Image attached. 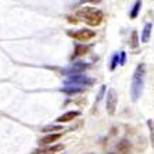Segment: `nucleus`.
I'll return each instance as SVG.
<instances>
[{
    "mask_svg": "<svg viewBox=\"0 0 154 154\" xmlns=\"http://www.w3.org/2000/svg\"><path fill=\"white\" fill-rule=\"evenodd\" d=\"M118 64H119V56L118 54H114V56H112V60H111V65H110V69L114 71Z\"/></svg>",
    "mask_w": 154,
    "mask_h": 154,
    "instance_id": "17",
    "label": "nucleus"
},
{
    "mask_svg": "<svg viewBox=\"0 0 154 154\" xmlns=\"http://www.w3.org/2000/svg\"><path fill=\"white\" fill-rule=\"evenodd\" d=\"M68 22H71V24H78V20H76V17H68Z\"/></svg>",
    "mask_w": 154,
    "mask_h": 154,
    "instance_id": "21",
    "label": "nucleus"
},
{
    "mask_svg": "<svg viewBox=\"0 0 154 154\" xmlns=\"http://www.w3.org/2000/svg\"><path fill=\"white\" fill-rule=\"evenodd\" d=\"M147 126L150 129V140H151V146H153V149H154V122H153V119H149V121H147Z\"/></svg>",
    "mask_w": 154,
    "mask_h": 154,
    "instance_id": "16",
    "label": "nucleus"
},
{
    "mask_svg": "<svg viewBox=\"0 0 154 154\" xmlns=\"http://www.w3.org/2000/svg\"><path fill=\"white\" fill-rule=\"evenodd\" d=\"M61 150H64V144H53V146H49V147L36 149L32 154H56Z\"/></svg>",
    "mask_w": 154,
    "mask_h": 154,
    "instance_id": "6",
    "label": "nucleus"
},
{
    "mask_svg": "<svg viewBox=\"0 0 154 154\" xmlns=\"http://www.w3.org/2000/svg\"><path fill=\"white\" fill-rule=\"evenodd\" d=\"M144 74H146V65L143 63H140L136 67L135 72L132 76V86H131V93H132V100L137 101V99L142 94V89H143V79Z\"/></svg>",
    "mask_w": 154,
    "mask_h": 154,
    "instance_id": "1",
    "label": "nucleus"
},
{
    "mask_svg": "<svg viewBox=\"0 0 154 154\" xmlns=\"http://www.w3.org/2000/svg\"><path fill=\"white\" fill-rule=\"evenodd\" d=\"M56 131H63V128L58 125H49V126H43L42 128V132H45V133H47V132L54 133Z\"/></svg>",
    "mask_w": 154,
    "mask_h": 154,
    "instance_id": "15",
    "label": "nucleus"
},
{
    "mask_svg": "<svg viewBox=\"0 0 154 154\" xmlns=\"http://www.w3.org/2000/svg\"><path fill=\"white\" fill-rule=\"evenodd\" d=\"M79 18H82V21H85L88 25L90 26H97L100 25L103 22V13L100 10H96V8H92V7H85V8H81V10L76 13Z\"/></svg>",
    "mask_w": 154,
    "mask_h": 154,
    "instance_id": "2",
    "label": "nucleus"
},
{
    "mask_svg": "<svg viewBox=\"0 0 154 154\" xmlns=\"http://www.w3.org/2000/svg\"><path fill=\"white\" fill-rule=\"evenodd\" d=\"M125 53H124V51H121V60H119V64H121V65H124V64H125Z\"/></svg>",
    "mask_w": 154,
    "mask_h": 154,
    "instance_id": "19",
    "label": "nucleus"
},
{
    "mask_svg": "<svg viewBox=\"0 0 154 154\" xmlns=\"http://www.w3.org/2000/svg\"><path fill=\"white\" fill-rule=\"evenodd\" d=\"M63 136V133H50V135H47V136L42 137L39 140V144L40 146H47V144H53L54 142H57L60 137Z\"/></svg>",
    "mask_w": 154,
    "mask_h": 154,
    "instance_id": "7",
    "label": "nucleus"
},
{
    "mask_svg": "<svg viewBox=\"0 0 154 154\" xmlns=\"http://www.w3.org/2000/svg\"><path fill=\"white\" fill-rule=\"evenodd\" d=\"M104 92H106V86H101V89H100V93L97 94V97H96V103H94V104H99V101L101 100V97H103Z\"/></svg>",
    "mask_w": 154,
    "mask_h": 154,
    "instance_id": "18",
    "label": "nucleus"
},
{
    "mask_svg": "<svg viewBox=\"0 0 154 154\" xmlns=\"http://www.w3.org/2000/svg\"><path fill=\"white\" fill-rule=\"evenodd\" d=\"M79 114H81L79 111H68V112H65V114L60 115L56 121L57 122H71L72 119H75Z\"/></svg>",
    "mask_w": 154,
    "mask_h": 154,
    "instance_id": "8",
    "label": "nucleus"
},
{
    "mask_svg": "<svg viewBox=\"0 0 154 154\" xmlns=\"http://www.w3.org/2000/svg\"><path fill=\"white\" fill-rule=\"evenodd\" d=\"M81 3H100V0H81Z\"/></svg>",
    "mask_w": 154,
    "mask_h": 154,
    "instance_id": "20",
    "label": "nucleus"
},
{
    "mask_svg": "<svg viewBox=\"0 0 154 154\" xmlns=\"http://www.w3.org/2000/svg\"><path fill=\"white\" fill-rule=\"evenodd\" d=\"M151 29H153V25H151L150 22L144 25L143 32H142V42H143V43L149 42V39H150V35H151Z\"/></svg>",
    "mask_w": 154,
    "mask_h": 154,
    "instance_id": "10",
    "label": "nucleus"
},
{
    "mask_svg": "<svg viewBox=\"0 0 154 154\" xmlns=\"http://www.w3.org/2000/svg\"><path fill=\"white\" fill-rule=\"evenodd\" d=\"M131 149H132V146H131V143H129L126 139L121 140V142L117 144V151L121 154H129L131 153Z\"/></svg>",
    "mask_w": 154,
    "mask_h": 154,
    "instance_id": "9",
    "label": "nucleus"
},
{
    "mask_svg": "<svg viewBox=\"0 0 154 154\" xmlns=\"http://www.w3.org/2000/svg\"><path fill=\"white\" fill-rule=\"evenodd\" d=\"M67 83H72L74 86H88V85H93V79L88 78V76L85 75H81V74H76V75H71L67 81H65Z\"/></svg>",
    "mask_w": 154,
    "mask_h": 154,
    "instance_id": "5",
    "label": "nucleus"
},
{
    "mask_svg": "<svg viewBox=\"0 0 154 154\" xmlns=\"http://www.w3.org/2000/svg\"><path fill=\"white\" fill-rule=\"evenodd\" d=\"M61 92H64V93L67 94H75V93H81V92H83L82 88H78V86H67V88H63L61 89Z\"/></svg>",
    "mask_w": 154,
    "mask_h": 154,
    "instance_id": "12",
    "label": "nucleus"
},
{
    "mask_svg": "<svg viewBox=\"0 0 154 154\" xmlns=\"http://www.w3.org/2000/svg\"><path fill=\"white\" fill-rule=\"evenodd\" d=\"M68 35L74 39L79 40V42H88L92 38H94V31H90V29H79V31H68Z\"/></svg>",
    "mask_w": 154,
    "mask_h": 154,
    "instance_id": "3",
    "label": "nucleus"
},
{
    "mask_svg": "<svg viewBox=\"0 0 154 154\" xmlns=\"http://www.w3.org/2000/svg\"><path fill=\"white\" fill-rule=\"evenodd\" d=\"M117 103H118V96H117V92H115V89H110L107 92V103H106V107H107L108 115H114L115 114V110H117Z\"/></svg>",
    "mask_w": 154,
    "mask_h": 154,
    "instance_id": "4",
    "label": "nucleus"
},
{
    "mask_svg": "<svg viewBox=\"0 0 154 154\" xmlns=\"http://www.w3.org/2000/svg\"><path fill=\"white\" fill-rule=\"evenodd\" d=\"M140 7H142V0H136V3L133 4L132 11H131V14H129V17L132 18V20H135V18H136L137 15H139Z\"/></svg>",
    "mask_w": 154,
    "mask_h": 154,
    "instance_id": "13",
    "label": "nucleus"
},
{
    "mask_svg": "<svg viewBox=\"0 0 154 154\" xmlns=\"http://www.w3.org/2000/svg\"><path fill=\"white\" fill-rule=\"evenodd\" d=\"M88 51H89V47H88V46H83V45H76L75 50H74V56H72V58L79 57V56H83V54H86Z\"/></svg>",
    "mask_w": 154,
    "mask_h": 154,
    "instance_id": "11",
    "label": "nucleus"
},
{
    "mask_svg": "<svg viewBox=\"0 0 154 154\" xmlns=\"http://www.w3.org/2000/svg\"><path fill=\"white\" fill-rule=\"evenodd\" d=\"M129 46L131 49H136L139 46V38H137V31H133L132 35H131V39H129Z\"/></svg>",
    "mask_w": 154,
    "mask_h": 154,
    "instance_id": "14",
    "label": "nucleus"
}]
</instances>
